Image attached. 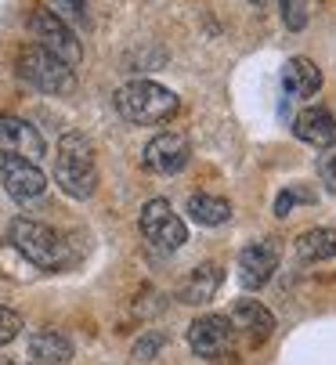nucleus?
Wrapping results in <instances>:
<instances>
[{
	"label": "nucleus",
	"instance_id": "4468645a",
	"mask_svg": "<svg viewBox=\"0 0 336 365\" xmlns=\"http://www.w3.org/2000/svg\"><path fill=\"white\" fill-rule=\"evenodd\" d=\"M33 365H69L73 361V340L62 329H40L29 340Z\"/></svg>",
	"mask_w": 336,
	"mask_h": 365
},
{
	"label": "nucleus",
	"instance_id": "412c9836",
	"mask_svg": "<svg viewBox=\"0 0 336 365\" xmlns=\"http://www.w3.org/2000/svg\"><path fill=\"white\" fill-rule=\"evenodd\" d=\"M278 4H282V22L293 33L307 26V0H278Z\"/></svg>",
	"mask_w": 336,
	"mask_h": 365
},
{
	"label": "nucleus",
	"instance_id": "f3484780",
	"mask_svg": "<svg viewBox=\"0 0 336 365\" xmlns=\"http://www.w3.org/2000/svg\"><path fill=\"white\" fill-rule=\"evenodd\" d=\"M188 217L203 228H217L232 217V202L224 195H210V192H195L188 199Z\"/></svg>",
	"mask_w": 336,
	"mask_h": 365
},
{
	"label": "nucleus",
	"instance_id": "f03ea898",
	"mask_svg": "<svg viewBox=\"0 0 336 365\" xmlns=\"http://www.w3.org/2000/svg\"><path fill=\"white\" fill-rule=\"evenodd\" d=\"M54 181L69 199H91L98 188V163H94V145L87 134L69 130L58 141L54 152Z\"/></svg>",
	"mask_w": 336,
	"mask_h": 365
},
{
	"label": "nucleus",
	"instance_id": "393cba45",
	"mask_svg": "<svg viewBox=\"0 0 336 365\" xmlns=\"http://www.w3.org/2000/svg\"><path fill=\"white\" fill-rule=\"evenodd\" d=\"M0 365H11V361H0Z\"/></svg>",
	"mask_w": 336,
	"mask_h": 365
},
{
	"label": "nucleus",
	"instance_id": "423d86ee",
	"mask_svg": "<svg viewBox=\"0 0 336 365\" xmlns=\"http://www.w3.org/2000/svg\"><path fill=\"white\" fill-rule=\"evenodd\" d=\"M138 228L141 235L156 246V250H181L188 242V225L174 214V206L166 199H148L141 206V217H138Z\"/></svg>",
	"mask_w": 336,
	"mask_h": 365
},
{
	"label": "nucleus",
	"instance_id": "4be33fe9",
	"mask_svg": "<svg viewBox=\"0 0 336 365\" xmlns=\"http://www.w3.org/2000/svg\"><path fill=\"white\" fill-rule=\"evenodd\" d=\"M51 11L62 15L66 22H87V0H51Z\"/></svg>",
	"mask_w": 336,
	"mask_h": 365
},
{
	"label": "nucleus",
	"instance_id": "6e6552de",
	"mask_svg": "<svg viewBox=\"0 0 336 365\" xmlns=\"http://www.w3.org/2000/svg\"><path fill=\"white\" fill-rule=\"evenodd\" d=\"M0 188L19 202H33L47 192V174L40 170V163L26 160V155L0 152Z\"/></svg>",
	"mask_w": 336,
	"mask_h": 365
},
{
	"label": "nucleus",
	"instance_id": "20e7f679",
	"mask_svg": "<svg viewBox=\"0 0 336 365\" xmlns=\"http://www.w3.org/2000/svg\"><path fill=\"white\" fill-rule=\"evenodd\" d=\"M15 73L22 83L44 94H73L76 91V73L62 58H54L40 43H22L15 55Z\"/></svg>",
	"mask_w": 336,
	"mask_h": 365
},
{
	"label": "nucleus",
	"instance_id": "9d476101",
	"mask_svg": "<svg viewBox=\"0 0 336 365\" xmlns=\"http://www.w3.org/2000/svg\"><path fill=\"white\" fill-rule=\"evenodd\" d=\"M188 160H192V145L178 130H163L145 145V167L152 174H178L188 167Z\"/></svg>",
	"mask_w": 336,
	"mask_h": 365
},
{
	"label": "nucleus",
	"instance_id": "7ed1b4c3",
	"mask_svg": "<svg viewBox=\"0 0 336 365\" xmlns=\"http://www.w3.org/2000/svg\"><path fill=\"white\" fill-rule=\"evenodd\" d=\"M8 239L29 264H36L44 272H58V268L69 264V242L44 221L15 217L11 228H8Z\"/></svg>",
	"mask_w": 336,
	"mask_h": 365
},
{
	"label": "nucleus",
	"instance_id": "5701e85b",
	"mask_svg": "<svg viewBox=\"0 0 336 365\" xmlns=\"http://www.w3.org/2000/svg\"><path fill=\"white\" fill-rule=\"evenodd\" d=\"M318 174H322V181H325V188L329 192H336V145L318 160Z\"/></svg>",
	"mask_w": 336,
	"mask_h": 365
},
{
	"label": "nucleus",
	"instance_id": "ddd939ff",
	"mask_svg": "<svg viewBox=\"0 0 336 365\" xmlns=\"http://www.w3.org/2000/svg\"><path fill=\"white\" fill-rule=\"evenodd\" d=\"M232 326H235V333H246L250 336V344H264L271 333H275V315L260 304V300H235V307H232Z\"/></svg>",
	"mask_w": 336,
	"mask_h": 365
},
{
	"label": "nucleus",
	"instance_id": "f257e3e1",
	"mask_svg": "<svg viewBox=\"0 0 336 365\" xmlns=\"http://www.w3.org/2000/svg\"><path fill=\"white\" fill-rule=\"evenodd\" d=\"M112 101H116V113L127 123H138V127L166 123V120H174L178 109H181V98L170 87L156 83V80H131V83H123L116 94H112Z\"/></svg>",
	"mask_w": 336,
	"mask_h": 365
},
{
	"label": "nucleus",
	"instance_id": "1a4fd4ad",
	"mask_svg": "<svg viewBox=\"0 0 336 365\" xmlns=\"http://www.w3.org/2000/svg\"><path fill=\"white\" fill-rule=\"evenodd\" d=\"M278 260H282V250H278L275 239H257V242L243 246V253H239V282L246 289H264L271 282V275L278 272Z\"/></svg>",
	"mask_w": 336,
	"mask_h": 365
},
{
	"label": "nucleus",
	"instance_id": "dca6fc26",
	"mask_svg": "<svg viewBox=\"0 0 336 365\" xmlns=\"http://www.w3.org/2000/svg\"><path fill=\"white\" fill-rule=\"evenodd\" d=\"M322 87V69L311 58H290L282 69V91L290 98H311Z\"/></svg>",
	"mask_w": 336,
	"mask_h": 365
},
{
	"label": "nucleus",
	"instance_id": "aec40b11",
	"mask_svg": "<svg viewBox=\"0 0 336 365\" xmlns=\"http://www.w3.org/2000/svg\"><path fill=\"white\" fill-rule=\"evenodd\" d=\"M19 333H22V315L0 304V347H8Z\"/></svg>",
	"mask_w": 336,
	"mask_h": 365
},
{
	"label": "nucleus",
	"instance_id": "b1692460",
	"mask_svg": "<svg viewBox=\"0 0 336 365\" xmlns=\"http://www.w3.org/2000/svg\"><path fill=\"white\" fill-rule=\"evenodd\" d=\"M159 344H163L159 336H148V340H141V344L134 347V358H141V361H148V358H152V354L159 351Z\"/></svg>",
	"mask_w": 336,
	"mask_h": 365
},
{
	"label": "nucleus",
	"instance_id": "a211bd4d",
	"mask_svg": "<svg viewBox=\"0 0 336 365\" xmlns=\"http://www.w3.org/2000/svg\"><path fill=\"white\" fill-rule=\"evenodd\" d=\"M297 257L304 264L315 260H332L336 257V228H311L297 239Z\"/></svg>",
	"mask_w": 336,
	"mask_h": 365
},
{
	"label": "nucleus",
	"instance_id": "0eeeda50",
	"mask_svg": "<svg viewBox=\"0 0 336 365\" xmlns=\"http://www.w3.org/2000/svg\"><path fill=\"white\" fill-rule=\"evenodd\" d=\"M188 347L203 361H220L235 351V326L228 315H199L188 326Z\"/></svg>",
	"mask_w": 336,
	"mask_h": 365
},
{
	"label": "nucleus",
	"instance_id": "2eb2a0df",
	"mask_svg": "<svg viewBox=\"0 0 336 365\" xmlns=\"http://www.w3.org/2000/svg\"><path fill=\"white\" fill-rule=\"evenodd\" d=\"M220 282H224V272H220V264H199V268L188 275V282L181 286V304H192V307H203V304H210V300L217 297Z\"/></svg>",
	"mask_w": 336,
	"mask_h": 365
},
{
	"label": "nucleus",
	"instance_id": "9b49d317",
	"mask_svg": "<svg viewBox=\"0 0 336 365\" xmlns=\"http://www.w3.org/2000/svg\"><path fill=\"white\" fill-rule=\"evenodd\" d=\"M0 152H15V155H26V160L40 163L44 138L33 123H26L11 113H0Z\"/></svg>",
	"mask_w": 336,
	"mask_h": 365
},
{
	"label": "nucleus",
	"instance_id": "6ab92c4d",
	"mask_svg": "<svg viewBox=\"0 0 336 365\" xmlns=\"http://www.w3.org/2000/svg\"><path fill=\"white\" fill-rule=\"evenodd\" d=\"M297 202H315V195H311L307 188H300V185L282 188V195L275 199V217H290V210H293Z\"/></svg>",
	"mask_w": 336,
	"mask_h": 365
},
{
	"label": "nucleus",
	"instance_id": "39448f33",
	"mask_svg": "<svg viewBox=\"0 0 336 365\" xmlns=\"http://www.w3.org/2000/svg\"><path fill=\"white\" fill-rule=\"evenodd\" d=\"M29 33H33V43H40L44 51H51L54 58H62L66 66H80L83 58V47L73 33V26L62 19V15H54L51 8H36L29 15Z\"/></svg>",
	"mask_w": 336,
	"mask_h": 365
},
{
	"label": "nucleus",
	"instance_id": "f8f14e48",
	"mask_svg": "<svg viewBox=\"0 0 336 365\" xmlns=\"http://www.w3.org/2000/svg\"><path fill=\"white\" fill-rule=\"evenodd\" d=\"M293 134L315 148H332L336 145V116L322 106H307L300 109V116L293 120Z\"/></svg>",
	"mask_w": 336,
	"mask_h": 365
}]
</instances>
